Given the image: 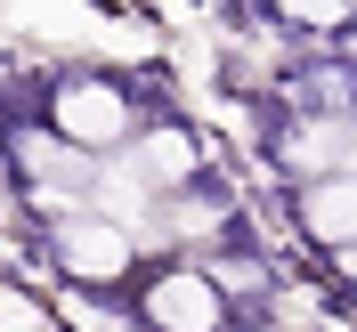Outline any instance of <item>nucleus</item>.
Masks as SVG:
<instances>
[{
	"label": "nucleus",
	"instance_id": "obj_1",
	"mask_svg": "<svg viewBox=\"0 0 357 332\" xmlns=\"http://www.w3.org/2000/svg\"><path fill=\"white\" fill-rule=\"evenodd\" d=\"M57 260H66L82 284H106V276H122V260H130V235L114 219H66L57 227Z\"/></svg>",
	"mask_w": 357,
	"mask_h": 332
},
{
	"label": "nucleus",
	"instance_id": "obj_2",
	"mask_svg": "<svg viewBox=\"0 0 357 332\" xmlns=\"http://www.w3.org/2000/svg\"><path fill=\"white\" fill-rule=\"evenodd\" d=\"M57 122H66L82 146H114V138H130V106H122L106 81H73L66 97H57Z\"/></svg>",
	"mask_w": 357,
	"mask_h": 332
},
{
	"label": "nucleus",
	"instance_id": "obj_3",
	"mask_svg": "<svg viewBox=\"0 0 357 332\" xmlns=\"http://www.w3.org/2000/svg\"><path fill=\"white\" fill-rule=\"evenodd\" d=\"M301 219L325 244H357V178H317L309 195H301Z\"/></svg>",
	"mask_w": 357,
	"mask_h": 332
},
{
	"label": "nucleus",
	"instance_id": "obj_5",
	"mask_svg": "<svg viewBox=\"0 0 357 332\" xmlns=\"http://www.w3.org/2000/svg\"><path fill=\"white\" fill-rule=\"evenodd\" d=\"M187 171H195V155H187V138H178V130H146V138H138L130 178H187Z\"/></svg>",
	"mask_w": 357,
	"mask_h": 332
},
{
	"label": "nucleus",
	"instance_id": "obj_4",
	"mask_svg": "<svg viewBox=\"0 0 357 332\" xmlns=\"http://www.w3.org/2000/svg\"><path fill=\"white\" fill-rule=\"evenodd\" d=\"M155 316L171 332H211V324H220V308H211V292H203L195 276H171V284L155 292Z\"/></svg>",
	"mask_w": 357,
	"mask_h": 332
}]
</instances>
